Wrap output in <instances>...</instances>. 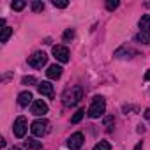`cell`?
<instances>
[{
	"label": "cell",
	"instance_id": "cell-28",
	"mask_svg": "<svg viewBox=\"0 0 150 150\" xmlns=\"http://www.w3.org/2000/svg\"><path fill=\"white\" fill-rule=\"evenodd\" d=\"M145 80H148V81H150V71H148V72L145 74Z\"/></svg>",
	"mask_w": 150,
	"mask_h": 150
},
{
	"label": "cell",
	"instance_id": "cell-10",
	"mask_svg": "<svg viewBox=\"0 0 150 150\" xmlns=\"http://www.w3.org/2000/svg\"><path fill=\"white\" fill-rule=\"evenodd\" d=\"M37 90L41 96H46V97H53V85L50 81H42L37 85Z\"/></svg>",
	"mask_w": 150,
	"mask_h": 150
},
{
	"label": "cell",
	"instance_id": "cell-9",
	"mask_svg": "<svg viewBox=\"0 0 150 150\" xmlns=\"http://www.w3.org/2000/svg\"><path fill=\"white\" fill-rule=\"evenodd\" d=\"M62 67L60 65H57V64H53V65H50L48 67V71H46V76L50 78V80H58L60 76H62Z\"/></svg>",
	"mask_w": 150,
	"mask_h": 150
},
{
	"label": "cell",
	"instance_id": "cell-25",
	"mask_svg": "<svg viewBox=\"0 0 150 150\" xmlns=\"http://www.w3.org/2000/svg\"><path fill=\"white\" fill-rule=\"evenodd\" d=\"M113 122H115V118H113V117H106V118H104V124H106V125H108V129H111V127H110V125H111V124H113Z\"/></svg>",
	"mask_w": 150,
	"mask_h": 150
},
{
	"label": "cell",
	"instance_id": "cell-6",
	"mask_svg": "<svg viewBox=\"0 0 150 150\" xmlns=\"http://www.w3.org/2000/svg\"><path fill=\"white\" fill-rule=\"evenodd\" d=\"M83 134L81 132H74V134H71V138L67 139V146L71 148V150H80L81 148V145H83Z\"/></svg>",
	"mask_w": 150,
	"mask_h": 150
},
{
	"label": "cell",
	"instance_id": "cell-1",
	"mask_svg": "<svg viewBox=\"0 0 150 150\" xmlns=\"http://www.w3.org/2000/svg\"><path fill=\"white\" fill-rule=\"evenodd\" d=\"M81 99H83V88L81 87H72V88L65 90V94H64V104L65 106H74Z\"/></svg>",
	"mask_w": 150,
	"mask_h": 150
},
{
	"label": "cell",
	"instance_id": "cell-17",
	"mask_svg": "<svg viewBox=\"0 0 150 150\" xmlns=\"http://www.w3.org/2000/svg\"><path fill=\"white\" fill-rule=\"evenodd\" d=\"M92 150H111V143L110 141H99Z\"/></svg>",
	"mask_w": 150,
	"mask_h": 150
},
{
	"label": "cell",
	"instance_id": "cell-18",
	"mask_svg": "<svg viewBox=\"0 0 150 150\" xmlns=\"http://www.w3.org/2000/svg\"><path fill=\"white\" fill-rule=\"evenodd\" d=\"M83 115H85V110H78L76 113L72 115V118H71V122L72 124H78V122H81V118H83Z\"/></svg>",
	"mask_w": 150,
	"mask_h": 150
},
{
	"label": "cell",
	"instance_id": "cell-11",
	"mask_svg": "<svg viewBox=\"0 0 150 150\" xmlns=\"http://www.w3.org/2000/svg\"><path fill=\"white\" fill-rule=\"evenodd\" d=\"M32 99H34L32 94H30L28 90H25V92H21V94L18 96V104H20V106H28V104L32 103Z\"/></svg>",
	"mask_w": 150,
	"mask_h": 150
},
{
	"label": "cell",
	"instance_id": "cell-13",
	"mask_svg": "<svg viewBox=\"0 0 150 150\" xmlns=\"http://www.w3.org/2000/svg\"><path fill=\"white\" fill-rule=\"evenodd\" d=\"M139 28H141V32H150V14H143L141 16Z\"/></svg>",
	"mask_w": 150,
	"mask_h": 150
},
{
	"label": "cell",
	"instance_id": "cell-5",
	"mask_svg": "<svg viewBox=\"0 0 150 150\" xmlns=\"http://www.w3.org/2000/svg\"><path fill=\"white\" fill-rule=\"evenodd\" d=\"M27 129H28L27 118H25V117H18L16 122H14V136H16V138H25Z\"/></svg>",
	"mask_w": 150,
	"mask_h": 150
},
{
	"label": "cell",
	"instance_id": "cell-8",
	"mask_svg": "<svg viewBox=\"0 0 150 150\" xmlns=\"http://www.w3.org/2000/svg\"><path fill=\"white\" fill-rule=\"evenodd\" d=\"M48 113V104L42 101V99H37L32 103V115H37V117H42Z\"/></svg>",
	"mask_w": 150,
	"mask_h": 150
},
{
	"label": "cell",
	"instance_id": "cell-19",
	"mask_svg": "<svg viewBox=\"0 0 150 150\" xmlns=\"http://www.w3.org/2000/svg\"><path fill=\"white\" fill-rule=\"evenodd\" d=\"M44 9V4L42 2H39V0H34V2H32V11L34 13H41Z\"/></svg>",
	"mask_w": 150,
	"mask_h": 150
},
{
	"label": "cell",
	"instance_id": "cell-24",
	"mask_svg": "<svg viewBox=\"0 0 150 150\" xmlns=\"http://www.w3.org/2000/svg\"><path fill=\"white\" fill-rule=\"evenodd\" d=\"M53 6H55V7L64 9V7H67V6H69V2H58V0H53Z\"/></svg>",
	"mask_w": 150,
	"mask_h": 150
},
{
	"label": "cell",
	"instance_id": "cell-14",
	"mask_svg": "<svg viewBox=\"0 0 150 150\" xmlns=\"http://www.w3.org/2000/svg\"><path fill=\"white\" fill-rule=\"evenodd\" d=\"M25 145H27L28 150H41V146H42V143L37 141L35 138H28V139L25 141Z\"/></svg>",
	"mask_w": 150,
	"mask_h": 150
},
{
	"label": "cell",
	"instance_id": "cell-2",
	"mask_svg": "<svg viewBox=\"0 0 150 150\" xmlns=\"http://www.w3.org/2000/svg\"><path fill=\"white\" fill-rule=\"evenodd\" d=\"M104 110H106V103L101 96H97V97H94V101L88 108V117L90 118H99V117L104 115Z\"/></svg>",
	"mask_w": 150,
	"mask_h": 150
},
{
	"label": "cell",
	"instance_id": "cell-3",
	"mask_svg": "<svg viewBox=\"0 0 150 150\" xmlns=\"http://www.w3.org/2000/svg\"><path fill=\"white\" fill-rule=\"evenodd\" d=\"M30 131H32V134H34V136L42 138L44 134H48V132H50V122H48L46 118H39V120L32 122Z\"/></svg>",
	"mask_w": 150,
	"mask_h": 150
},
{
	"label": "cell",
	"instance_id": "cell-27",
	"mask_svg": "<svg viewBox=\"0 0 150 150\" xmlns=\"http://www.w3.org/2000/svg\"><path fill=\"white\" fill-rule=\"evenodd\" d=\"M141 146H143V143H138V145H136V148H134V150H141Z\"/></svg>",
	"mask_w": 150,
	"mask_h": 150
},
{
	"label": "cell",
	"instance_id": "cell-16",
	"mask_svg": "<svg viewBox=\"0 0 150 150\" xmlns=\"http://www.w3.org/2000/svg\"><path fill=\"white\" fill-rule=\"evenodd\" d=\"M11 34H13V28L11 27H4L2 28V35H0V42H7V39L11 37Z\"/></svg>",
	"mask_w": 150,
	"mask_h": 150
},
{
	"label": "cell",
	"instance_id": "cell-26",
	"mask_svg": "<svg viewBox=\"0 0 150 150\" xmlns=\"http://www.w3.org/2000/svg\"><path fill=\"white\" fill-rule=\"evenodd\" d=\"M145 118H146V120H150V108L145 111Z\"/></svg>",
	"mask_w": 150,
	"mask_h": 150
},
{
	"label": "cell",
	"instance_id": "cell-29",
	"mask_svg": "<svg viewBox=\"0 0 150 150\" xmlns=\"http://www.w3.org/2000/svg\"><path fill=\"white\" fill-rule=\"evenodd\" d=\"M11 150H21V148H18V146H13V148H11Z\"/></svg>",
	"mask_w": 150,
	"mask_h": 150
},
{
	"label": "cell",
	"instance_id": "cell-23",
	"mask_svg": "<svg viewBox=\"0 0 150 150\" xmlns=\"http://www.w3.org/2000/svg\"><path fill=\"white\" fill-rule=\"evenodd\" d=\"M25 2H21V0H20V2H13V9L14 11H21V9H25Z\"/></svg>",
	"mask_w": 150,
	"mask_h": 150
},
{
	"label": "cell",
	"instance_id": "cell-21",
	"mask_svg": "<svg viewBox=\"0 0 150 150\" xmlns=\"http://www.w3.org/2000/svg\"><path fill=\"white\" fill-rule=\"evenodd\" d=\"M21 83H23V85H35V83H37V80H35L34 76H23Z\"/></svg>",
	"mask_w": 150,
	"mask_h": 150
},
{
	"label": "cell",
	"instance_id": "cell-20",
	"mask_svg": "<svg viewBox=\"0 0 150 150\" xmlns=\"http://www.w3.org/2000/svg\"><path fill=\"white\" fill-rule=\"evenodd\" d=\"M118 7V0H108L106 2V9L108 11H115Z\"/></svg>",
	"mask_w": 150,
	"mask_h": 150
},
{
	"label": "cell",
	"instance_id": "cell-22",
	"mask_svg": "<svg viewBox=\"0 0 150 150\" xmlns=\"http://www.w3.org/2000/svg\"><path fill=\"white\" fill-rule=\"evenodd\" d=\"M74 37V30L72 28H67L65 32H64V41H71Z\"/></svg>",
	"mask_w": 150,
	"mask_h": 150
},
{
	"label": "cell",
	"instance_id": "cell-12",
	"mask_svg": "<svg viewBox=\"0 0 150 150\" xmlns=\"http://www.w3.org/2000/svg\"><path fill=\"white\" fill-rule=\"evenodd\" d=\"M122 55H125V58H131V57L134 55V51H132L131 48H127V46H122L120 50L115 51V57H117V58H122Z\"/></svg>",
	"mask_w": 150,
	"mask_h": 150
},
{
	"label": "cell",
	"instance_id": "cell-7",
	"mask_svg": "<svg viewBox=\"0 0 150 150\" xmlns=\"http://www.w3.org/2000/svg\"><path fill=\"white\" fill-rule=\"evenodd\" d=\"M53 55L62 64L69 62V50H67V46H60V44L58 46H53Z\"/></svg>",
	"mask_w": 150,
	"mask_h": 150
},
{
	"label": "cell",
	"instance_id": "cell-15",
	"mask_svg": "<svg viewBox=\"0 0 150 150\" xmlns=\"http://www.w3.org/2000/svg\"><path fill=\"white\" fill-rule=\"evenodd\" d=\"M136 41L141 42V44H150V32H141L139 30V34L136 35Z\"/></svg>",
	"mask_w": 150,
	"mask_h": 150
},
{
	"label": "cell",
	"instance_id": "cell-4",
	"mask_svg": "<svg viewBox=\"0 0 150 150\" xmlns=\"http://www.w3.org/2000/svg\"><path fill=\"white\" fill-rule=\"evenodd\" d=\"M48 62V55L44 51H37L32 57H28V65H32L34 69H42Z\"/></svg>",
	"mask_w": 150,
	"mask_h": 150
}]
</instances>
